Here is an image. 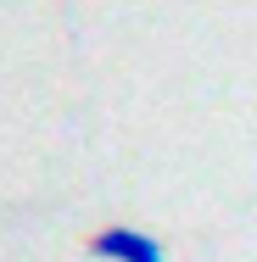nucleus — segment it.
<instances>
[{
    "mask_svg": "<svg viewBox=\"0 0 257 262\" xmlns=\"http://www.w3.org/2000/svg\"><path fill=\"white\" fill-rule=\"evenodd\" d=\"M90 257H101V262H168V251H162V240L146 234V229L112 223V229H101V234L90 240Z\"/></svg>",
    "mask_w": 257,
    "mask_h": 262,
    "instance_id": "1",
    "label": "nucleus"
}]
</instances>
